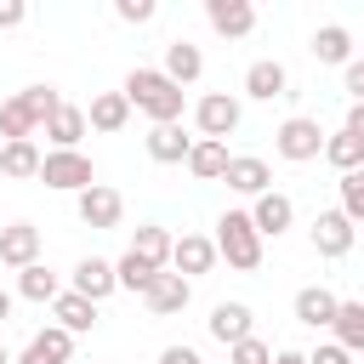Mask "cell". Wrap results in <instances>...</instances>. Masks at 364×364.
Listing matches in <instances>:
<instances>
[{
    "label": "cell",
    "instance_id": "cell-40",
    "mask_svg": "<svg viewBox=\"0 0 364 364\" xmlns=\"http://www.w3.org/2000/svg\"><path fill=\"white\" fill-rule=\"evenodd\" d=\"M159 364H205V358H199L193 347H165V353H159Z\"/></svg>",
    "mask_w": 364,
    "mask_h": 364
},
{
    "label": "cell",
    "instance_id": "cell-44",
    "mask_svg": "<svg viewBox=\"0 0 364 364\" xmlns=\"http://www.w3.org/2000/svg\"><path fill=\"white\" fill-rule=\"evenodd\" d=\"M0 364H11V358H6V341H0Z\"/></svg>",
    "mask_w": 364,
    "mask_h": 364
},
{
    "label": "cell",
    "instance_id": "cell-4",
    "mask_svg": "<svg viewBox=\"0 0 364 364\" xmlns=\"http://www.w3.org/2000/svg\"><path fill=\"white\" fill-rule=\"evenodd\" d=\"M273 154H279V159H290V165H307V159H318V154H324V131H318V119H307V114H290V119L273 131Z\"/></svg>",
    "mask_w": 364,
    "mask_h": 364
},
{
    "label": "cell",
    "instance_id": "cell-35",
    "mask_svg": "<svg viewBox=\"0 0 364 364\" xmlns=\"http://www.w3.org/2000/svg\"><path fill=\"white\" fill-rule=\"evenodd\" d=\"M228 364H273V347L262 336H245L239 347H228Z\"/></svg>",
    "mask_w": 364,
    "mask_h": 364
},
{
    "label": "cell",
    "instance_id": "cell-34",
    "mask_svg": "<svg viewBox=\"0 0 364 364\" xmlns=\"http://www.w3.org/2000/svg\"><path fill=\"white\" fill-rule=\"evenodd\" d=\"M336 188H341V205H336V210H341V216L358 228V222H364V171H347Z\"/></svg>",
    "mask_w": 364,
    "mask_h": 364
},
{
    "label": "cell",
    "instance_id": "cell-37",
    "mask_svg": "<svg viewBox=\"0 0 364 364\" xmlns=\"http://www.w3.org/2000/svg\"><path fill=\"white\" fill-rule=\"evenodd\" d=\"M341 85H347V97H353V102H364V57H353V63L341 68Z\"/></svg>",
    "mask_w": 364,
    "mask_h": 364
},
{
    "label": "cell",
    "instance_id": "cell-17",
    "mask_svg": "<svg viewBox=\"0 0 364 364\" xmlns=\"http://www.w3.org/2000/svg\"><path fill=\"white\" fill-rule=\"evenodd\" d=\"M233 193H267V182H273V171H267V159H256V154H233L228 159V176H222Z\"/></svg>",
    "mask_w": 364,
    "mask_h": 364
},
{
    "label": "cell",
    "instance_id": "cell-19",
    "mask_svg": "<svg viewBox=\"0 0 364 364\" xmlns=\"http://www.w3.org/2000/svg\"><path fill=\"white\" fill-rule=\"evenodd\" d=\"M336 290H324V284H307V290H296V318L307 324V330H330V318H336Z\"/></svg>",
    "mask_w": 364,
    "mask_h": 364
},
{
    "label": "cell",
    "instance_id": "cell-6",
    "mask_svg": "<svg viewBox=\"0 0 364 364\" xmlns=\"http://www.w3.org/2000/svg\"><path fill=\"white\" fill-rule=\"evenodd\" d=\"M74 210H80V222H85V228L108 233V228H119V216H125V199H119V188H102V182H91V188L74 199Z\"/></svg>",
    "mask_w": 364,
    "mask_h": 364
},
{
    "label": "cell",
    "instance_id": "cell-43",
    "mask_svg": "<svg viewBox=\"0 0 364 364\" xmlns=\"http://www.w3.org/2000/svg\"><path fill=\"white\" fill-rule=\"evenodd\" d=\"M6 318H11V296L0 290V324H6Z\"/></svg>",
    "mask_w": 364,
    "mask_h": 364
},
{
    "label": "cell",
    "instance_id": "cell-26",
    "mask_svg": "<svg viewBox=\"0 0 364 364\" xmlns=\"http://www.w3.org/2000/svg\"><path fill=\"white\" fill-rule=\"evenodd\" d=\"M17 296L46 307V301H57V296H63V279H57L46 262H34V267H23V273H17Z\"/></svg>",
    "mask_w": 364,
    "mask_h": 364
},
{
    "label": "cell",
    "instance_id": "cell-41",
    "mask_svg": "<svg viewBox=\"0 0 364 364\" xmlns=\"http://www.w3.org/2000/svg\"><path fill=\"white\" fill-rule=\"evenodd\" d=\"M341 131H353V136H364V102H353V108H347V125H341Z\"/></svg>",
    "mask_w": 364,
    "mask_h": 364
},
{
    "label": "cell",
    "instance_id": "cell-25",
    "mask_svg": "<svg viewBox=\"0 0 364 364\" xmlns=\"http://www.w3.org/2000/svg\"><path fill=\"white\" fill-rule=\"evenodd\" d=\"M131 256L165 273V262H171V233H165L159 222H142V228H136V239H131Z\"/></svg>",
    "mask_w": 364,
    "mask_h": 364
},
{
    "label": "cell",
    "instance_id": "cell-12",
    "mask_svg": "<svg viewBox=\"0 0 364 364\" xmlns=\"http://www.w3.org/2000/svg\"><path fill=\"white\" fill-rule=\"evenodd\" d=\"M40 262V228L34 222H11V228H0V267H34Z\"/></svg>",
    "mask_w": 364,
    "mask_h": 364
},
{
    "label": "cell",
    "instance_id": "cell-32",
    "mask_svg": "<svg viewBox=\"0 0 364 364\" xmlns=\"http://www.w3.org/2000/svg\"><path fill=\"white\" fill-rule=\"evenodd\" d=\"M34 131H40V125L28 119V108H23L17 97H6V102H0V136H6V142H34Z\"/></svg>",
    "mask_w": 364,
    "mask_h": 364
},
{
    "label": "cell",
    "instance_id": "cell-30",
    "mask_svg": "<svg viewBox=\"0 0 364 364\" xmlns=\"http://www.w3.org/2000/svg\"><path fill=\"white\" fill-rule=\"evenodd\" d=\"M0 171H6L11 182L40 176V148H34V142H6V148H0Z\"/></svg>",
    "mask_w": 364,
    "mask_h": 364
},
{
    "label": "cell",
    "instance_id": "cell-9",
    "mask_svg": "<svg viewBox=\"0 0 364 364\" xmlns=\"http://www.w3.org/2000/svg\"><path fill=\"white\" fill-rule=\"evenodd\" d=\"M205 23L222 34V40H245L256 28V6L250 0H205Z\"/></svg>",
    "mask_w": 364,
    "mask_h": 364
},
{
    "label": "cell",
    "instance_id": "cell-24",
    "mask_svg": "<svg viewBox=\"0 0 364 364\" xmlns=\"http://www.w3.org/2000/svg\"><path fill=\"white\" fill-rule=\"evenodd\" d=\"M91 125H85V108H74V102H63L51 119H46V136H51V148H80V136H85Z\"/></svg>",
    "mask_w": 364,
    "mask_h": 364
},
{
    "label": "cell",
    "instance_id": "cell-10",
    "mask_svg": "<svg viewBox=\"0 0 364 364\" xmlns=\"http://www.w3.org/2000/svg\"><path fill=\"white\" fill-rule=\"evenodd\" d=\"M171 267L193 284L199 273H210V267H216V245H210L205 233H182V239H171Z\"/></svg>",
    "mask_w": 364,
    "mask_h": 364
},
{
    "label": "cell",
    "instance_id": "cell-38",
    "mask_svg": "<svg viewBox=\"0 0 364 364\" xmlns=\"http://www.w3.org/2000/svg\"><path fill=\"white\" fill-rule=\"evenodd\" d=\"M307 364H353V353H347V347H336V341H318V347L307 353Z\"/></svg>",
    "mask_w": 364,
    "mask_h": 364
},
{
    "label": "cell",
    "instance_id": "cell-31",
    "mask_svg": "<svg viewBox=\"0 0 364 364\" xmlns=\"http://www.w3.org/2000/svg\"><path fill=\"white\" fill-rule=\"evenodd\" d=\"M17 102L28 108V119H34L40 131H46V119H51V114L63 108V97H57V85H23V91H17Z\"/></svg>",
    "mask_w": 364,
    "mask_h": 364
},
{
    "label": "cell",
    "instance_id": "cell-23",
    "mask_svg": "<svg viewBox=\"0 0 364 364\" xmlns=\"http://www.w3.org/2000/svg\"><path fill=\"white\" fill-rule=\"evenodd\" d=\"M51 313H57V330H68V336H85V330L97 324V301H85V296H74V290H63V296L51 301Z\"/></svg>",
    "mask_w": 364,
    "mask_h": 364
},
{
    "label": "cell",
    "instance_id": "cell-18",
    "mask_svg": "<svg viewBox=\"0 0 364 364\" xmlns=\"http://www.w3.org/2000/svg\"><path fill=\"white\" fill-rule=\"evenodd\" d=\"M74 358V336L68 330H57V324H46L28 347H23V358L17 364H68Z\"/></svg>",
    "mask_w": 364,
    "mask_h": 364
},
{
    "label": "cell",
    "instance_id": "cell-39",
    "mask_svg": "<svg viewBox=\"0 0 364 364\" xmlns=\"http://www.w3.org/2000/svg\"><path fill=\"white\" fill-rule=\"evenodd\" d=\"M23 17H28V6H23V0H0V28H17Z\"/></svg>",
    "mask_w": 364,
    "mask_h": 364
},
{
    "label": "cell",
    "instance_id": "cell-3",
    "mask_svg": "<svg viewBox=\"0 0 364 364\" xmlns=\"http://www.w3.org/2000/svg\"><path fill=\"white\" fill-rule=\"evenodd\" d=\"M239 119H245V108H239V97H228V91H205V97L193 102V125H199L205 142H228V136L239 131Z\"/></svg>",
    "mask_w": 364,
    "mask_h": 364
},
{
    "label": "cell",
    "instance_id": "cell-16",
    "mask_svg": "<svg viewBox=\"0 0 364 364\" xmlns=\"http://www.w3.org/2000/svg\"><path fill=\"white\" fill-rule=\"evenodd\" d=\"M171 85H193L199 74H205V51L193 46V40H171L165 46V68H159Z\"/></svg>",
    "mask_w": 364,
    "mask_h": 364
},
{
    "label": "cell",
    "instance_id": "cell-14",
    "mask_svg": "<svg viewBox=\"0 0 364 364\" xmlns=\"http://www.w3.org/2000/svg\"><path fill=\"white\" fill-rule=\"evenodd\" d=\"M245 97H256V102L290 97V68H284V63H273V57L250 63V68H245Z\"/></svg>",
    "mask_w": 364,
    "mask_h": 364
},
{
    "label": "cell",
    "instance_id": "cell-5",
    "mask_svg": "<svg viewBox=\"0 0 364 364\" xmlns=\"http://www.w3.org/2000/svg\"><path fill=\"white\" fill-rule=\"evenodd\" d=\"M40 182L57 188V193H85L91 188V159L80 148H51V154H40Z\"/></svg>",
    "mask_w": 364,
    "mask_h": 364
},
{
    "label": "cell",
    "instance_id": "cell-29",
    "mask_svg": "<svg viewBox=\"0 0 364 364\" xmlns=\"http://www.w3.org/2000/svg\"><path fill=\"white\" fill-rule=\"evenodd\" d=\"M330 330H336V347L364 353V301H341L336 318H330Z\"/></svg>",
    "mask_w": 364,
    "mask_h": 364
},
{
    "label": "cell",
    "instance_id": "cell-20",
    "mask_svg": "<svg viewBox=\"0 0 364 364\" xmlns=\"http://www.w3.org/2000/svg\"><path fill=\"white\" fill-rule=\"evenodd\" d=\"M193 136H182V125H154L148 131V159L154 165H188Z\"/></svg>",
    "mask_w": 364,
    "mask_h": 364
},
{
    "label": "cell",
    "instance_id": "cell-11",
    "mask_svg": "<svg viewBox=\"0 0 364 364\" xmlns=\"http://www.w3.org/2000/svg\"><path fill=\"white\" fill-rule=\"evenodd\" d=\"M205 324H210V336H216L222 347H239L245 336H256V313H250L245 301H216Z\"/></svg>",
    "mask_w": 364,
    "mask_h": 364
},
{
    "label": "cell",
    "instance_id": "cell-2",
    "mask_svg": "<svg viewBox=\"0 0 364 364\" xmlns=\"http://www.w3.org/2000/svg\"><path fill=\"white\" fill-rule=\"evenodd\" d=\"M210 245H216V256H222L228 267H239V273H256V267H262V233L250 228V210H222Z\"/></svg>",
    "mask_w": 364,
    "mask_h": 364
},
{
    "label": "cell",
    "instance_id": "cell-15",
    "mask_svg": "<svg viewBox=\"0 0 364 364\" xmlns=\"http://www.w3.org/2000/svg\"><path fill=\"white\" fill-rule=\"evenodd\" d=\"M74 296H85V301H108L114 290H119V279H114V262H102V256H85L80 267H74V284H68Z\"/></svg>",
    "mask_w": 364,
    "mask_h": 364
},
{
    "label": "cell",
    "instance_id": "cell-36",
    "mask_svg": "<svg viewBox=\"0 0 364 364\" xmlns=\"http://www.w3.org/2000/svg\"><path fill=\"white\" fill-rule=\"evenodd\" d=\"M154 11H159L154 0H114V17L119 23H154Z\"/></svg>",
    "mask_w": 364,
    "mask_h": 364
},
{
    "label": "cell",
    "instance_id": "cell-42",
    "mask_svg": "<svg viewBox=\"0 0 364 364\" xmlns=\"http://www.w3.org/2000/svg\"><path fill=\"white\" fill-rule=\"evenodd\" d=\"M273 364H307V353H296V347H284V353H273Z\"/></svg>",
    "mask_w": 364,
    "mask_h": 364
},
{
    "label": "cell",
    "instance_id": "cell-22",
    "mask_svg": "<svg viewBox=\"0 0 364 364\" xmlns=\"http://www.w3.org/2000/svg\"><path fill=\"white\" fill-rule=\"evenodd\" d=\"M125 119H131L125 91H102V97H91V108H85V125H91V131H125Z\"/></svg>",
    "mask_w": 364,
    "mask_h": 364
},
{
    "label": "cell",
    "instance_id": "cell-1",
    "mask_svg": "<svg viewBox=\"0 0 364 364\" xmlns=\"http://www.w3.org/2000/svg\"><path fill=\"white\" fill-rule=\"evenodd\" d=\"M125 102L136 114H148L154 125H176L182 119V85H171L159 68H131L125 74Z\"/></svg>",
    "mask_w": 364,
    "mask_h": 364
},
{
    "label": "cell",
    "instance_id": "cell-33",
    "mask_svg": "<svg viewBox=\"0 0 364 364\" xmlns=\"http://www.w3.org/2000/svg\"><path fill=\"white\" fill-rule=\"evenodd\" d=\"M154 273H159V267H148V262H136L131 250H125V256L114 262V279H119V290H136V296H142V290L154 284Z\"/></svg>",
    "mask_w": 364,
    "mask_h": 364
},
{
    "label": "cell",
    "instance_id": "cell-13",
    "mask_svg": "<svg viewBox=\"0 0 364 364\" xmlns=\"http://www.w3.org/2000/svg\"><path fill=\"white\" fill-rule=\"evenodd\" d=\"M188 296H193V284H188L182 273H154V284L142 290V301H148V313H154V318L182 313V307H188Z\"/></svg>",
    "mask_w": 364,
    "mask_h": 364
},
{
    "label": "cell",
    "instance_id": "cell-21",
    "mask_svg": "<svg viewBox=\"0 0 364 364\" xmlns=\"http://www.w3.org/2000/svg\"><path fill=\"white\" fill-rule=\"evenodd\" d=\"M228 142H205V136H193V148H188V171L199 176V182H222L228 176Z\"/></svg>",
    "mask_w": 364,
    "mask_h": 364
},
{
    "label": "cell",
    "instance_id": "cell-28",
    "mask_svg": "<svg viewBox=\"0 0 364 364\" xmlns=\"http://www.w3.org/2000/svg\"><path fill=\"white\" fill-rule=\"evenodd\" d=\"M318 159H330L341 176H347V171H364V136L336 131V136H324V154H318Z\"/></svg>",
    "mask_w": 364,
    "mask_h": 364
},
{
    "label": "cell",
    "instance_id": "cell-8",
    "mask_svg": "<svg viewBox=\"0 0 364 364\" xmlns=\"http://www.w3.org/2000/svg\"><path fill=\"white\" fill-rule=\"evenodd\" d=\"M307 239H313V250H318V256H330V262H336V256H347V250H353L358 228H353V222H347L341 210H318V216H313V233H307Z\"/></svg>",
    "mask_w": 364,
    "mask_h": 364
},
{
    "label": "cell",
    "instance_id": "cell-7",
    "mask_svg": "<svg viewBox=\"0 0 364 364\" xmlns=\"http://www.w3.org/2000/svg\"><path fill=\"white\" fill-rule=\"evenodd\" d=\"M290 222H296V199H290V193H279V188L256 193V205H250V228H256L262 239H279Z\"/></svg>",
    "mask_w": 364,
    "mask_h": 364
},
{
    "label": "cell",
    "instance_id": "cell-27",
    "mask_svg": "<svg viewBox=\"0 0 364 364\" xmlns=\"http://www.w3.org/2000/svg\"><path fill=\"white\" fill-rule=\"evenodd\" d=\"M313 57L318 63H353V34L341 28V23H324V28H313Z\"/></svg>",
    "mask_w": 364,
    "mask_h": 364
}]
</instances>
